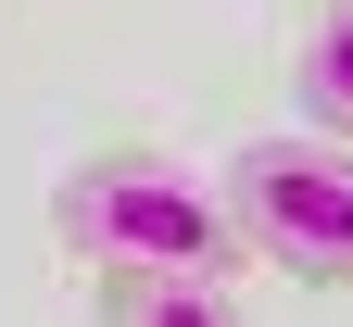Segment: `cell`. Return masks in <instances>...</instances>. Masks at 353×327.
<instances>
[{"mask_svg": "<svg viewBox=\"0 0 353 327\" xmlns=\"http://www.w3.org/2000/svg\"><path fill=\"white\" fill-rule=\"evenodd\" d=\"M51 240L88 264V277H240L252 240L228 214V176H190L176 151H76L51 176Z\"/></svg>", "mask_w": 353, "mask_h": 327, "instance_id": "obj_1", "label": "cell"}, {"mask_svg": "<svg viewBox=\"0 0 353 327\" xmlns=\"http://www.w3.org/2000/svg\"><path fill=\"white\" fill-rule=\"evenodd\" d=\"M101 327H252L228 277H101Z\"/></svg>", "mask_w": 353, "mask_h": 327, "instance_id": "obj_3", "label": "cell"}, {"mask_svg": "<svg viewBox=\"0 0 353 327\" xmlns=\"http://www.w3.org/2000/svg\"><path fill=\"white\" fill-rule=\"evenodd\" d=\"M228 214L252 264L303 277V290H353V138L303 126V138H252L228 164Z\"/></svg>", "mask_w": 353, "mask_h": 327, "instance_id": "obj_2", "label": "cell"}, {"mask_svg": "<svg viewBox=\"0 0 353 327\" xmlns=\"http://www.w3.org/2000/svg\"><path fill=\"white\" fill-rule=\"evenodd\" d=\"M303 114L316 126H341L353 138V0H316V25H303Z\"/></svg>", "mask_w": 353, "mask_h": 327, "instance_id": "obj_4", "label": "cell"}]
</instances>
